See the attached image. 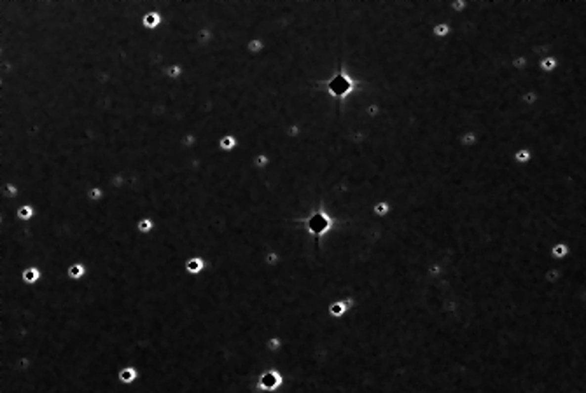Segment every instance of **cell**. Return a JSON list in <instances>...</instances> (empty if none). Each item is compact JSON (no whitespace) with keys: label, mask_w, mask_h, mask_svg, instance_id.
Returning a JSON list of instances; mask_svg holds the SVG:
<instances>
[{"label":"cell","mask_w":586,"mask_h":393,"mask_svg":"<svg viewBox=\"0 0 586 393\" xmlns=\"http://www.w3.org/2000/svg\"><path fill=\"white\" fill-rule=\"evenodd\" d=\"M303 226L315 239H324L334 229V219L324 206H320L303 219Z\"/></svg>","instance_id":"1"},{"label":"cell","mask_w":586,"mask_h":393,"mask_svg":"<svg viewBox=\"0 0 586 393\" xmlns=\"http://www.w3.org/2000/svg\"><path fill=\"white\" fill-rule=\"evenodd\" d=\"M284 383H285L284 374L278 369L271 367V369H266V371H263L261 374L257 376L256 390L261 393H275L284 386Z\"/></svg>","instance_id":"2"},{"label":"cell","mask_w":586,"mask_h":393,"mask_svg":"<svg viewBox=\"0 0 586 393\" xmlns=\"http://www.w3.org/2000/svg\"><path fill=\"white\" fill-rule=\"evenodd\" d=\"M184 269L189 276H200V275H203L205 269H207V262H205V259L200 257V255H193V257H189L184 262Z\"/></svg>","instance_id":"3"},{"label":"cell","mask_w":586,"mask_h":393,"mask_svg":"<svg viewBox=\"0 0 586 393\" xmlns=\"http://www.w3.org/2000/svg\"><path fill=\"white\" fill-rule=\"evenodd\" d=\"M142 25H144V28H147V30H158V28L163 25L161 11H158V9H154V7H152L151 11H147L144 16H142Z\"/></svg>","instance_id":"4"},{"label":"cell","mask_w":586,"mask_h":393,"mask_svg":"<svg viewBox=\"0 0 586 393\" xmlns=\"http://www.w3.org/2000/svg\"><path fill=\"white\" fill-rule=\"evenodd\" d=\"M116 378L121 385L132 386V385H135L136 379H138V371H136L133 365H126V367H123V369H119Z\"/></svg>","instance_id":"5"},{"label":"cell","mask_w":586,"mask_h":393,"mask_svg":"<svg viewBox=\"0 0 586 393\" xmlns=\"http://www.w3.org/2000/svg\"><path fill=\"white\" fill-rule=\"evenodd\" d=\"M19 278H21V281L25 285H37L42 278V271L37 266H28V268H25L19 273Z\"/></svg>","instance_id":"6"},{"label":"cell","mask_w":586,"mask_h":393,"mask_svg":"<svg viewBox=\"0 0 586 393\" xmlns=\"http://www.w3.org/2000/svg\"><path fill=\"white\" fill-rule=\"evenodd\" d=\"M67 276L70 278V280H74V281L83 280V278H86V276H88V266L84 264V262H79V261L72 262V264L67 268Z\"/></svg>","instance_id":"7"},{"label":"cell","mask_w":586,"mask_h":393,"mask_svg":"<svg viewBox=\"0 0 586 393\" xmlns=\"http://www.w3.org/2000/svg\"><path fill=\"white\" fill-rule=\"evenodd\" d=\"M14 215L18 220H21V222H32V220L35 219V215H37V210H35L34 204H19L18 208L14 210Z\"/></svg>","instance_id":"8"},{"label":"cell","mask_w":586,"mask_h":393,"mask_svg":"<svg viewBox=\"0 0 586 393\" xmlns=\"http://www.w3.org/2000/svg\"><path fill=\"white\" fill-rule=\"evenodd\" d=\"M327 314H329L331 318H334V320H341V318L347 316V314H348L347 303H345L343 299H340V301H334V303H331L329 306H327Z\"/></svg>","instance_id":"9"},{"label":"cell","mask_w":586,"mask_h":393,"mask_svg":"<svg viewBox=\"0 0 586 393\" xmlns=\"http://www.w3.org/2000/svg\"><path fill=\"white\" fill-rule=\"evenodd\" d=\"M537 68L544 74H553L556 68H558V60H556L553 54H548V56L537 60Z\"/></svg>","instance_id":"10"},{"label":"cell","mask_w":586,"mask_h":393,"mask_svg":"<svg viewBox=\"0 0 586 393\" xmlns=\"http://www.w3.org/2000/svg\"><path fill=\"white\" fill-rule=\"evenodd\" d=\"M238 144H240L238 138H236L233 133H226V135L219 140V149L224 152H233V151H236Z\"/></svg>","instance_id":"11"},{"label":"cell","mask_w":586,"mask_h":393,"mask_svg":"<svg viewBox=\"0 0 586 393\" xmlns=\"http://www.w3.org/2000/svg\"><path fill=\"white\" fill-rule=\"evenodd\" d=\"M247 51H249L252 56H259L266 51V42L261 37H254L247 42Z\"/></svg>","instance_id":"12"},{"label":"cell","mask_w":586,"mask_h":393,"mask_svg":"<svg viewBox=\"0 0 586 393\" xmlns=\"http://www.w3.org/2000/svg\"><path fill=\"white\" fill-rule=\"evenodd\" d=\"M194 40L198 45H208L214 40V30L210 27H201L194 35Z\"/></svg>","instance_id":"13"},{"label":"cell","mask_w":586,"mask_h":393,"mask_svg":"<svg viewBox=\"0 0 586 393\" xmlns=\"http://www.w3.org/2000/svg\"><path fill=\"white\" fill-rule=\"evenodd\" d=\"M532 157H534V154H532V151H530L529 147H520V149H516V152L513 154L514 163H516V164H522V166L529 164L530 161H532Z\"/></svg>","instance_id":"14"},{"label":"cell","mask_w":586,"mask_h":393,"mask_svg":"<svg viewBox=\"0 0 586 393\" xmlns=\"http://www.w3.org/2000/svg\"><path fill=\"white\" fill-rule=\"evenodd\" d=\"M478 140H480V138H478V135L473 131V129H464V131L460 133V138H458L460 145L465 149H473L474 145L478 144Z\"/></svg>","instance_id":"15"},{"label":"cell","mask_w":586,"mask_h":393,"mask_svg":"<svg viewBox=\"0 0 586 393\" xmlns=\"http://www.w3.org/2000/svg\"><path fill=\"white\" fill-rule=\"evenodd\" d=\"M450 34H451V27L447 21H443L441 19V21L434 23V27H432V35H434L436 39L443 40V39H447Z\"/></svg>","instance_id":"16"},{"label":"cell","mask_w":586,"mask_h":393,"mask_svg":"<svg viewBox=\"0 0 586 393\" xmlns=\"http://www.w3.org/2000/svg\"><path fill=\"white\" fill-rule=\"evenodd\" d=\"M182 76H184V68H182V65L179 63H170L167 65V68H165V77L170 80H180Z\"/></svg>","instance_id":"17"},{"label":"cell","mask_w":586,"mask_h":393,"mask_svg":"<svg viewBox=\"0 0 586 393\" xmlns=\"http://www.w3.org/2000/svg\"><path fill=\"white\" fill-rule=\"evenodd\" d=\"M156 229V222L151 217H142V219L136 222V231L140 235H151L152 231Z\"/></svg>","instance_id":"18"},{"label":"cell","mask_w":586,"mask_h":393,"mask_svg":"<svg viewBox=\"0 0 586 393\" xmlns=\"http://www.w3.org/2000/svg\"><path fill=\"white\" fill-rule=\"evenodd\" d=\"M390 212H392V206H390L389 201H378V203L373 204V213H374V217H378V219H385V217H389Z\"/></svg>","instance_id":"19"},{"label":"cell","mask_w":586,"mask_h":393,"mask_svg":"<svg viewBox=\"0 0 586 393\" xmlns=\"http://www.w3.org/2000/svg\"><path fill=\"white\" fill-rule=\"evenodd\" d=\"M265 348H266V352H270V353L282 352V348H284V339H282V337H278V336L268 337V339H266Z\"/></svg>","instance_id":"20"},{"label":"cell","mask_w":586,"mask_h":393,"mask_svg":"<svg viewBox=\"0 0 586 393\" xmlns=\"http://www.w3.org/2000/svg\"><path fill=\"white\" fill-rule=\"evenodd\" d=\"M86 197L91 201V203H98V201H102L103 197H105V189H103L102 186L90 187V189L86 191Z\"/></svg>","instance_id":"21"},{"label":"cell","mask_w":586,"mask_h":393,"mask_svg":"<svg viewBox=\"0 0 586 393\" xmlns=\"http://www.w3.org/2000/svg\"><path fill=\"white\" fill-rule=\"evenodd\" d=\"M252 164L256 170H266V168L271 164V157H270L268 154H265V152H259V154L254 156Z\"/></svg>","instance_id":"22"},{"label":"cell","mask_w":586,"mask_h":393,"mask_svg":"<svg viewBox=\"0 0 586 393\" xmlns=\"http://www.w3.org/2000/svg\"><path fill=\"white\" fill-rule=\"evenodd\" d=\"M280 261H282V255H280V252H276V250L271 248L265 253V264L268 266V268H276V266L280 264Z\"/></svg>","instance_id":"23"},{"label":"cell","mask_w":586,"mask_h":393,"mask_svg":"<svg viewBox=\"0 0 586 393\" xmlns=\"http://www.w3.org/2000/svg\"><path fill=\"white\" fill-rule=\"evenodd\" d=\"M567 253H569V245H565V243H555V245H553V248H551V255L555 259H564V257H567Z\"/></svg>","instance_id":"24"},{"label":"cell","mask_w":586,"mask_h":393,"mask_svg":"<svg viewBox=\"0 0 586 393\" xmlns=\"http://www.w3.org/2000/svg\"><path fill=\"white\" fill-rule=\"evenodd\" d=\"M301 126L298 124V122H291V124L289 126H285V129H284V133H285V136H287V138H291V140H296V138H299V136H301Z\"/></svg>","instance_id":"25"},{"label":"cell","mask_w":586,"mask_h":393,"mask_svg":"<svg viewBox=\"0 0 586 393\" xmlns=\"http://www.w3.org/2000/svg\"><path fill=\"white\" fill-rule=\"evenodd\" d=\"M182 145H184L185 149H194L198 144V136L194 135L193 131H185L184 135H182Z\"/></svg>","instance_id":"26"},{"label":"cell","mask_w":586,"mask_h":393,"mask_svg":"<svg viewBox=\"0 0 586 393\" xmlns=\"http://www.w3.org/2000/svg\"><path fill=\"white\" fill-rule=\"evenodd\" d=\"M467 9V2L465 0H453L450 2V12L451 14H462Z\"/></svg>","instance_id":"27"}]
</instances>
